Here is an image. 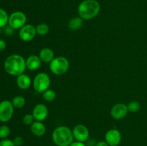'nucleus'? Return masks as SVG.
<instances>
[{
    "mask_svg": "<svg viewBox=\"0 0 147 146\" xmlns=\"http://www.w3.org/2000/svg\"><path fill=\"white\" fill-rule=\"evenodd\" d=\"M72 130H73V137L76 141L84 143L88 140L90 133L88 127L84 125H76Z\"/></svg>",
    "mask_w": 147,
    "mask_h": 146,
    "instance_id": "9",
    "label": "nucleus"
},
{
    "mask_svg": "<svg viewBox=\"0 0 147 146\" xmlns=\"http://www.w3.org/2000/svg\"><path fill=\"white\" fill-rule=\"evenodd\" d=\"M52 138L57 146H69L74 139L73 130L67 126H59L53 130Z\"/></svg>",
    "mask_w": 147,
    "mask_h": 146,
    "instance_id": "3",
    "label": "nucleus"
},
{
    "mask_svg": "<svg viewBox=\"0 0 147 146\" xmlns=\"http://www.w3.org/2000/svg\"><path fill=\"white\" fill-rule=\"evenodd\" d=\"M34 122V118L32 114H26L22 118V123L26 125H31Z\"/></svg>",
    "mask_w": 147,
    "mask_h": 146,
    "instance_id": "24",
    "label": "nucleus"
},
{
    "mask_svg": "<svg viewBox=\"0 0 147 146\" xmlns=\"http://www.w3.org/2000/svg\"><path fill=\"white\" fill-rule=\"evenodd\" d=\"M7 47V43L4 40H0V52H2L3 50H5Z\"/></svg>",
    "mask_w": 147,
    "mask_h": 146,
    "instance_id": "28",
    "label": "nucleus"
},
{
    "mask_svg": "<svg viewBox=\"0 0 147 146\" xmlns=\"http://www.w3.org/2000/svg\"><path fill=\"white\" fill-rule=\"evenodd\" d=\"M14 29L11 28L9 24H7L6 27H4V34H6L7 36H10L11 34H13L14 33Z\"/></svg>",
    "mask_w": 147,
    "mask_h": 146,
    "instance_id": "27",
    "label": "nucleus"
},
{
    "mask_svg": "<svg viewBox=\"0 0 147 146\" xmlns=\"http://www.w3.org/2000/svg\"><path fill=\"white\" fill-rule=\"evenodd\" d=\"M14 109L11 101L5 100L0 102V122L7 123L9 121L14 114Z\"/></svg>",
    "mask_w": 147,
    "mask_h": 146,
    "instance_id": "7",
    "label": "nucleus"
},
{
    "mask_svg": "<svg viewBox=\"0 0 147 146\" xmlns=\"http://www.w3.org/2000/svg\"><path fill=\"white\" fill-rule=\"evenodd\" d=\"M70 63L66 57L63 56L55 57L50 62V70L53 74L57 76L65 74L69 70Z\"/></svg>",
    "mask_w": 147,
    "mask_h": 146,
    "instance_id": "4",
    "label": "nucleus"
},
{
    "mask_svg": "<svg viewBox=\"0 0 147 146\" xmlns=\"http://www.w3.org/2000/svg\"><path fill=\"white\" fill-rule=\"evenodd\" d=\"M39 57L42 62L50 63L55 58V53L52 49L44 47L39 52Z\"/></svg>",
    "mask_w": 147,
    "mask_h": 146,
    "instance_id": "16",
    "label": "nucleus"
},
{
    "mask_svg": "<svg viewBox=\"0 0 147 146\" xmlns=\"http://www.w3.org/2000/svg\"><path fill=\"white\" fill-rule=\"evenodd\" d=\"M16 83H17V87L21 90H27L32 85V82L30 76L22 73L17 77Z\"/></svg>",
    "mask_w": 147,
    "mask_h": 146,
    "instance_id": "14",
    "label": "nucleus"
},
{
    "mask_svg": "<svg viewBox=\"0 0 147 146\" xmlns=\"http://www.w3.org/2000/svg\"><path fill=\"white\" fill-rule=\"evenodd\" d=\"M32 114L34 116V120L37 121H44L48 115V109L47 106L42 103L36 104L32 110Z\"/></svg>",
    "mask_w": 147,
    "mask_h": 146,
    "instance_id": "12",
    "label": "nucleus"
},
{
    "mask_svg": "<svg viewBox=\"0 0 147 146\" xmlns=\"http://www.w3.org/2000/svg\"><path fill=\"white\" fill-rule=\"evenodd\" d=\"M9 17L7 11L0 8V28H4L8 24Z\"/></svg>",
    "mask_w": 147,
    "mask_h": 146,
    "instance_id": "20",
    "label": "nucleus"
},
{
    "mask_svg": "<svg viewBox=\"0 0 147 146\" xmlns=\"http://www.w3.org/2000/svg\"><path fill=\"white\" fill-rule=\"evenodd\" d=\"M95 146H109V145L106 143V141H99L95 145Z\"/></svg>",
    "mask_w": 147,
    "mask_h": 146,
    "instance_id": "30",
    "label": "nucleus"
},
{
    "mask_svg": "<svg viewBox=\"0 0 147 146\" xmlns=\"http://www.w3.org/2000/svg\"><path fill=\"white\" fill-rule=\"evenodd\" d=\"M83 19L80 18V17H73L68 22V27L70 29L73 31L78 30L83 27Z\"/></svg>",
    "mask_w": 147,
    "mask_h": 146,
    "instance_id": "17",
    "label": "nucleus"
},
{
    "mask_svg": "<svg viewBox=\"0 0 147 146\" xmlns=\"http://www.w3.org/2000/svg\"><path fill=\"white\" fill-rule=\"evenodd\" d=\"M27 16L24 12L20 11H14L9 17L8 24L11 28L15 29H20L26 24Z\"/></svg>",
    "mask_w": 147,
    "mask_h": 146,
    "instance_id": "6",
    "label": "nucleus"
},
{
    "mask_svg": "<svg viewBox=\"0 0 147 146\" xmlns=\"http://www.w3.org/2000/svg\"><path fill=\"white\" fill-rule=\"evenodd\" d=\"M13 142H14L15 146H22L24 144V139L21 136H17L16 137H14Z\"/></svg>",
    "mask_w": 147,
    "mask_h": 146,
    "instance_id": "26",
    "label": "nucleus"
},
{
    "mask_svg": "<svg viewBox=\"0 0 147 146\" xmlns=\"http://www.w3.org/2000/svg\"><path fill=\"white\" fill-rule=\"evenodd\" d=\"M0 146H15L13 140L9 139H2L0 141Z\"/></svg>",
    "mask_w": 147,
    "mask_h": 146,
    "instance_id": "25",
    "label": "nucleus"
},
{
    "mask_svg": "<svg viewBox=\"0 0 147 146\" xmlns=\"http://www.w3.org/2000/svg\"><path fill=\"white\" fill-rule=\"evenodd\" d=\"M30 130L34 135L37 137H42L46 133V127L41 121H34L30 125Z\"/></svg>",
    "mask_w": 147,
    "mask_h": 146,
    "instance_id": "15",
    "label": "nucleus"
},
{
    "mask_svg": "<svg viewBox=\"0 0 147 146\" xmlns=\"http://www.w3.org/2000/svg\"><path fill=\"white\" fill-rule=\"evenodd\" d=\"M11 130L9 127L6 125L0 126V139H6L8 137V136L10 135Z\"/></svg>",
    "mask_w": 147,
    "mask_h": 146,
    "instance_id": "23",
    "label": "nucleus"
},
{
    "mask_svg": "<svg viewBox=\"0 0 147 146\" xmlns=\"http://www.w3.org/2000/svg\"><path fill=\"white\" fill-rule=\"evenodd\" d=\"M42 60L37 55H30L26 59V67L31 71H35L40 69L42 65Z\"/></svg>",
    "mask_w": 147,
    "mask_h": 146,
    "instance_id": "13",
    "label": "nucleus"
},
{
    "mask_svg": "<svg viewBox=\"0 0 147 146\" xmlns=\"http://www.w3.org/2000/svg\"><path fill=\"white\" fill-rule=\"evenodd\" d=\"M100 5L96 0H83L78 7V14L83 20H90L98 15Z\"/></svg>",
    "mask_w": 147,
    "mask_h": 146,
    "instance_id": "2",
    "label": "nucleus"
},
{
    "mask_svg": "<svg viewBox=\"0 0 147 146\" xmlns=\"http://www.w3.org/2000/svg\"><path fill=\"white\" fill-rule=\"evenodd\" d=\"M25 99L24 97L21 95H17L12 99L11 100V103H12L13 106L14 108L16 109H22L24 107V104H25Z\"/></svg>",
    "mask_w": 147,
    "mask_h": 146,
    "instance_id": "18",
    "label": "nucleus"
},
{
    "mask_svg": "<svg viewBox=\"0 0 147 146\" xmlns=\"http://www.w3.org/2000/svg\"><path fill=\"white\" fill-rule=\"evenodd\" d=\"M105 141L109 146H118L121 141V134L116 128L108 130L105 135Z\"/></svg>",
    "mask_w": 147,
    "mask_h": 146,
    "instance_id": "10",
    "label": "nucleus"
},
{
    "mask_svg": "<svg viewBox=\"0 0 147 146\" xmlns=\"http://www.w3.org/2000/svg\"><path fill=\"white\" fill-rule=\"evenodd\" d=\"M37 35L36 28L31 24H26L19 31V37L23 42H30Z\"/></svg>",
    "mask_w": 147,
    "mask_h": 146,
    "instance_id": "8",
    "label": "nucleus"
},
{
    "mask_svg": "<svg viewBox=\"0 0 147 146\" xmlns=\"http://www.w3.org/2000/svg\"><path fill=\"white\" fill-rule=\"evenodd\" d=\"M36 32L37 34L40 36H45L50 31V27L47 24L45 23H41V24H37L35 27Z\"/></svg>",
    "mask_w": 147,
    "mask_h": 146,
    "instance_id": "19",
    "label": "nucleus"
},
{
    "mask_svg": "<svg viewBox=\"0 0 147 146\" xmlns=\"http://www.w3.org/2000/svg\"><path fill=\"white\" fill-rule=\"evenodd\" d=\"M42 98L43 100L47 102H52L55 99L56 97V92L52 89L49 88L46 91H45L42 93Z\"/></svg>",
    "mask_w": 147,
    "mask_h": 146,
    "instance_id": "21",
    "label": "nucleus"
},
{
    "mask_svg": "<svg viewBox=\"0 0 147 146\" xmlns=\"http://www.w3.org/2000/svg\"><path fill=\"white\" fill-rule=\"evenodd\" d=\"M50 83L51 80L50 76L45 72H40L34 77L32 85L37 92L42 94L45 91L50 88Z\"/></svg>",
    "mask_w": 147,
    "mask_h": 146,
    "instance_id": "5",
    "label": "nucleus"
},
{
    "mask_svg": "<svg viewBox=\"0 0 147 146\" xmlns=\"http://www.w3.org/2000/svg\"><path fill=\"white\" fill-rule=\"evenodd\" d=\"M128 110L131 113H136L141 109V104L138 101L134 100L131 101L129 104H127Z\"/></svg>",
    "mask_w": 147,
    "mask_h": 146,
    "instance_id": "22",
    "label": "nucleus"
},
{
    "mask_svg": "<svg viewBox=\"0 0 147 146\" xmlns=\"http://www.w3.org/2000/svg\"><path fill=\"white\" fill-rule=\"evenodd\" d=\"M0 33H1V28H0Z\"/></svg>",
    "mask_w": 147,
    "mask_h": 146,
    "instance_id": "31",
    "label": "nucleus"
},
{
    "mask_svg": "<svg viewBox=\"0 0 147 146\" xmlns=\"http://www.w3.org/2000/svg\"><path fill=\"white\" fill-rule=\"evenodd\" d=\"M128 107L124 103H117L111 109V116L114 120H119L124 118L127 115Z\"/></svg>",
    "mask_w": 147,
    "mask_h": 146,
    "instance_id": "11",
    "label": "nucleus"
},
{
    "mask_svg": "<svg viewBox=\"0 0 147 146\" xmlns=\"http://www.w3.org/2000/svg\"><path fill=\"white\" fill-rule=\"evenodd\" d=\"M6 72L11 76H18L25 71L26 60L20 54H13L8 56L4 62Z\"/></svg>",
    "mask_w": 147,
    "mask_h": 146,
    "instance_id": "1",
    "label": "nucleus"
},
{
    "mask_svg": "<svg viewBox=\"0 0 147 146\" xmlns=\"http://www.w3.org/2000/svg\"><path fill=\"white\" fill-rule=\"evenodd\" d=\"M69 146H86V144L84 143H82V142H79V141H73L71 144Z\"/></svg>",
    "mask_w": 147,
    "mask_h": 146,
    "instance_id": "29",
    "label": "nucleus"
}]
</instances>
